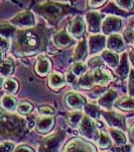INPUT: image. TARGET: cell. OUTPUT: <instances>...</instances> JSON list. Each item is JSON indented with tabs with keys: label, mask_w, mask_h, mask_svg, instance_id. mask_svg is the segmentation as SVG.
Here are the masks:
<instances>
[{
	"label": "cell",
	"mask_w": 134,
	"mask_h": 152,
	"mask_svg": "<svg viewBox=\"0 0 134 152\" xmlns=\"http://www.w3.org/2000/svg\"><path fill=\"white\" fill-rule=\"evenodd\" d=\"M107 48L115 53L122 52L124 49L123 38L118 34H111L107 39Z\"/></svg>",
	"instance_id": "cell-17"
},
{
	"label": "cell",
	"mask_w": 134,
	"mask_h": 152,
	"mask_svg": "<svg viewBox=\"0 0 134 152\" xmlns=\"http://www.w3.org/2000/svg\"><path fill=\"white\" fill-rule=\"evenodd\" d=\"M95 120L89 116H84L81 124L79 126V131L82 136L87 138L88 140H97L99 136V132L97 130V125L95 124Z\"/></svg>",
	"instance_id": "cell-4"
},
{
	"label": "cell",
	"mask_w": 134,
	"mask_h": 152,
	"mask_svg": "<svg viewBox=\"0 0 134 152\" xmlns=\"http://www.w3.org/2000/svg\"><path fill=\"white\" fill-rule=\"evenodd\" d=\"M66 79H67L68 83H70L71 85H74V84H76V82H77V76L75 75L72 71H70L67 74V76H66Z\"/></svg>",
	"instance_id": "cell-42"
},
{
	"label": "cell",
	"mask_w": 134,
	"mask_h": 152,
	"mask_svg": "<svg viewBox=\"0 0 134 152\" xmlns=\"http://www.w3.org/2000/svg\"><path fill=\"white\" fill-rule=\"evenodd\" d=\"M35 123H36V122L33 121V119L31 120V117L27 119V126H28V128H31V127L35 126Z\"/></svg>",
	"instance_id": "cell-46"
},
{
	"label": "cell",
	"mask_w": 134,
	"mask_h": 152,
	"mask_svg": "<svg viewBox=\"0 0 134 152\" xmlns=\"http://www.w3.org/2000/svg\"><path fill=\"white\" fill-rule=\"evenodd\" d=\"M124 37H125L126 41L130 42V43H133L134 41V31L132 29H127V31L124 33Z\"/></svg>",
	"instance_id": "cell-43"
},
{
	"label": "cell",
	"mask_w": 134,
	"mask_h": 152,
	"mask_svg": "<svg viewBox=\"0 0 134 152\" xmlns=\"http://www.w3.org/2000/svg\"><path fill=\"white\" fill-rule=\"evenodd\" d=\"M55 126V117L52 115H43L36 120L35 129L38 133L45 134L50 131Z\"/></svg>",
	"instance_id": "cell-9"
},
{
	"label": "cell",
	"mask_w": 134,
	"mask_h": 152,
	"mask_svg": "<svg viewBox=\"0 0 134 152\" xmlns=\"http://www.w3.org/2000/svg\"><path fill=\"white\" fill-rule=\"evenodd\" d=\"M32 110H33L32 104H29L27 102H21V104H19V105L17 107V111L19 114H21V115H28Z\"/></svg>",
	"instance_id": "cell-36"
},
{
	"label": "cell",
	"mask_w": 134,
	"mask_h": 152,
	"mask_svg": "<svg viewBox=\"0 0 134 152\" xmlns=\"http://www.w3.org/2000/svg\"><path fill=\"white\" fill-rule=\"evenodd\" d=\"M53 43L57 47L61 48V49H65L68 48L74 43V39L71 37L69 34H68L67 31L63 29V31H58V34H55L53 38Z\"/></svg>",
	"instance_id": "cell-16"
},
{
	"label": "cell",
	"mask_w": 134,
	"mask_h": 152,
	"mask_svg": "<svg viewBox=\"0 0 134 152\" xmlns=\"http://www.w3.org/2000/svg\"><path fill=\"white\" fill-rule=\"evenodd\" d=\"M84 109H85V112H86V114L90 118H92V119L95 120V121L99 120L101 113H100V109H99L98 107H97V105H95L93 104H85Z\"/></svg>",
	"instance_id": "cell-31"
},
{
	"label": "cell",
	"mask_w": 134,
	"mask_h": 152,
	"mask_svg": "<svg viewBox=\"0 0 134 152\" xmlns=\"http://www.w3.org/2000/svg\"><path fill=\"white\" fill-rule=\"evenodd\" d=\"M66 7L55 2H48L38 7V12L43 14L50 23H55L66 13Z\"/></svg>",
	"instance_id": "cell-3"
},
{
	"label": "cell",
	"mask_w": 134,
	"mask_h": 152,
	"mask_svg": "<svg viewBox=\"0 0 134 152\" xmlns=\"http://www.w3.org/2000/svg\"><path fill=\"white\" fill-rule=\"evenodd\" d=\"M107 0H88V6L91 8H98L105 4Z\"/></svg>",
	"instance_id": "cell-41"
},
{
	"label": "cell",
	"mask_w": 134,
	"mask_h": 152,
	"mask_svg": "<svg viewBox=\"0 0 134 152\" xmlns=\"http://www.w3.org/2000/svg\"><path fill=\"white\" fill-rule=\"evenodd\" d=\"M92 73H93V77H94V80L96 84L107 85L114 80L113 75H112L108 70L104 69V68H102V67L95 68Z\"/></svg>",
	"instance_id": "cell-14"
},
{
	"label": "cell",
	"mask_w": 134,
	"mask_h": 152,
	"mask_svg": "<svg viewBox=\"0 0 134 152\" xmlns=\"http://www.w3.org/2000/svg\"><path fill=\"white\" fill-rule=\"evenodd\" d=\"M67 79L58 72H53L50 76H48V85L55 91L62 89L65 86Z\"/></svg>",
	"instance_id": "cell-18"
},
{
	"label": "cell",
	"mask_w": 134,
	"mask_h": 152,
	"mask_svg": "<svg viewBox=\"0 0 134 152\" xmlns=\"http://www.w3.org/2000/svg\"><path fill=\"white\" fill-rule=\"evenodd\" d=\"M115 107L122 111H134V97L129 95L128 97L116 100Z\"/></svg>",
	"instance_id": "cell-25"
},
{
	"label": "cell",
	"mask_w": 134,
	"mask_h": 152,
	"mask_svg": "<svg viewBox=\"0 0 134 152\" xmlns=\"http://www.w3.org/2000/svg\"><path fill=\"white\" fill-rule=\"evenodd\" d=\"M117 97H118L117 91L113 89L108 90L105 94H103L98 99V104L102 107H105V109H111L113 104L116 102Z\"/></svg>",
	"instance_id": "cell-19"
},
{
	"label": "cell",
	"mask_w": 134,
	"mask_h": 152,
	"mask_svg": "<svg viewBox=\"0 0 134 152\" xmlns=\"http://www.w3.org/2000/svg\"><path fill=\"white\" fill-rule=\"evenodd\" d=\"M52 67L53 64H52V61L50 60V58L41 56L36 61L35 70L36 74L43 77V76H47L50 74V72L52 71Z\"/></svg>",
	"instance_id": "cell-15"
},
{
	"label": "cell",
	"mask_w": 134,
	"mask_h": 152,
	"mask_svg": "<svg viewBox=\"0 0 134 152\" xmlns=\"http://www.w3.org/2000/svg\"><path fill=\"white\" fill-rule=\"evenodd\" d=\"M65 139V132L60 131L57 134L48 136L41 142L40 145V151H57L62 145Z\"/></svg>",
	"instance_id": "cell-5"
},
{
	"label": "cell",
	"mask_w": 134,
	"mask_h": 152,
	"mask_svg": "<svg viewBox=\"0 0 134 152\" xmlns=\"http://www.w3.org/2000/svg\"><path fill=\"white\" fill-rule=\"evenodd\" d=\"M45 50V39L40 29L24 28L13 36V51L19 55L29 56Z\"/></svg>",
	"instance_id": "cell-1"
},
{
	"label": "cell",
	"mask_w": 134,
	"mask_h": 152,
	"mask_svg": "<svg viewBox=\"0 0 134 152\" xmlns=\"http://www.w3.org/2000/svg\"><path fill=\"white\" fill-rule=\"evenodd\" d=\"M11 23L20 28H35L36 20L32 12L25 11L16 15L14 18H12Z\"/></svg>",
	"instance_id": "cell-6"
},
{
	"label": "cell",
	"mask_w": 134,
	"mask_h": 152,
	"mask_svg": "<svg viewBox=\"0 0 134 152\" xmlns=\"http://www.w3.org/2000/svg\"><path fill=\"white\" fill-rule=\"evenodd\" d=\"M1 105L7 112H13L16 110V99L11 95H4L1 100Z\"/></svg>",
	"instance_id": "cell-29"
},
{
	"label": "cell",
	"mask_w": 134,
	"mask_h": 152,
	"mask_svg": "<svg viewBox=\"0 0 134 152\" xmlns=\"http://www.w3.org/2000/svg\"><path fill=\"white\" fill-rule=\"evenodd\" d=\"M86 23L88 26V31L90 33H99L102 29V18L100 13L97 11H91L86 14Z\"/></svg>",
	"instance_id": "cell-13"
},
{
	"label": "cell",
	"mask_w": 134,
	"mask_h": 152,
	"mask_svg": "<svg viewBox=\"0 0 134 152\" xmlns=\"http://www.w3.org/2000/svg\"><path fill=\"white\" fill-rule=\"evenodd\" d=\"M132 44H133V46H134V41H133V43H132Z\"/></svg>",
	"instance_id": "cell-48"
},
{
	"label": "cell",
	"mask_w": 134,
	"mask_h": 152,
	"mask_svg": "<svg viewBox=\"0 0 134 152\" xmlns=\"http://www.w3.org/2000/svg\"><path fill=\"white\" fill-rule=\"evenodd\" d=\"M101 58L104 62L106 63L108 66H110L112 68H115L118 66L119 64V57L118 55L113 52L111 50H106V51H103L101 54Z\"/></svg>",
	"instance_id": "cell-21"
},
{
	"label": "cell",
	"mask_w": 134,
	"mask_h": 152,
	"mask_svg": "<svg viewBox=\"0 0 134 152\" xmlns=\"http://www.w3.org/2000/svg\"><path fill=\"white\" fill-rule=\"evenodd\" d=\"M14 70V64L13 61L11 59H6V60H2L1 66H0V73H1V77H8L13 73Z\"/></svg>",
	"instance_id": "cell-28"
},
{
	"label": "cell",
	"mask_w": 134,
	"mask_h": 152,
	"mask_svg": "<svg viewBox=\"0 0 134 152\" xmlns=\"http://www.w3.org/2000/svg\"><path fill=\"white\" fill-rule=\"evenodd\" d=\"M129 138H130V140L134 143V125L130 128L129 130Z\"/></svg>",
	"instance_id": "cell-45"
},
{
	"label": "cell",
	"mask_w": 134,
	"mask_h": 152,
	"mask_svg": "<svg viewBox=\"0 0 134 152\" xmlns=\"http://www.w3.org/2000/svg\"><path fill=\"white\" fill-rule=\"evenodd\" d=\"M122 28V19L116 16H108L102 23V31L104 35H111L119 31Z\"/></svg>",
	"instance_id": "cell-7"
},
{
	"label": "cell",
	"mask_w": 134,
	"mask_h": 152,
	"mask_svg": "<svg viewBox=\"0 0 134 152\" xmlns=\"http://www.w3.org/2000/svg\"><path fill=\"white\" fill-rule=\"evenodd\" d=\"M64 151H96V149L84 139L75 138L66 145Z\"/></svg>",
	"instance_id": "cell-8"
},
{
	"label": "cell",
	"mask_w": 134,
	"mask_h": 152,
	"mask_svg": "<svg viewBox=\"0 0 134 152\" xmlns=\"http://www.w3.org/2000/svg\"><path fill=\"white\" fill-rule=\"evenodd\" d=\"M0 150L6 151V152L15 151V146H14V144L10 141H4L0 144Z\"/></svg>",
	"instance_id": "cell-38"
},
{
	"label": "cell",
	"mask_w": 134,
	"mask_h": 152,
	"mask_svg": "<svg viewBox=\"0 0 134 152\" xmlns=\"http://www.w3.org/2000/svg\"><path fill=\"white\" fill-rule=\"evenodd\" d=\"M129 72H130V68H129L127 54H123L122 58H121L120 62H119V64H118V67L116 68V74L120 78L124 79V78L127 77Z\"/></svg>",
	"instance_id": "cell-22"
},
{
	"label": "cell",
	"mask_w": 134,
	"mask_h": 152,
	"mask_svg": "<svg viewBox=\"0 0 134 152\" xmlns=\"http://www.w3.org/2000/svg\"><path fill=\"white\" fill-rule=\"evenodd\" d=\"M65 102L69 109L71 110H81L83 107L86 104V100L81 94H76V92H69L65 96Z\"/></svg>",
	"instance_id": "cell-11"
},
{
	"label": "cell",
	"mask_w": 134,
	"mask_h": 152,
	"mask_svg": "<svg viewBox=\"0 0 134 152\" xmlns=\"http://www.w3.org/2000/svg\"><path fill=\"white\" fill-rule=\"evenodd\" d=\"M97 144H98V147L101 149H107L109 148L111 145V140L109 138V136L107 135L105 132H99V136L97 138Z\"/></svg>",
	"instance_id": "cell-32"
},
{
	"label": "cell",
	"mask_w": 134,
	"mask_h": 152,
	"mask_svg": "<svg viewBox=\"0 0 134 152\" xmlns=\"http://www.w3.org/2000/svg\"><path fill=\"white\" fill-rule=\"evenodd\" d=\"M0 47H1V53H2V58L4 57V53L8 50L9 48V39L3 38L1 37V40H0Z\"/></svg>",
	"instance_id": "cell-40"
},
{
	"label": "cell",
	"mask_w": 134,
	"mask_h": 152,
	"mask_svg": "<svg viewBox=\"0 0 134 152\" xmlns=\"http://www.w3.org/2000/svg\"><path fill=\"white\" fill-rule=\"evenodd\" d=\"M105 46H107V39L105 36L95 35L89 38L88 47H89L90 54H96L100 51H103Z\"/></svg>",
	"instance_id": "cell-12"
},
{
	"label": "cell",
	"mask_w": 134,
	"mask_h": 152,
	"mask_svg": "<svg viewBox=\"0 0 134 152\" xmlns=\"http://www.w3.org/2000/svg\"><path fill=\"white\" fill-rule=\"evenodd\" d=\"M83 118H84V115L82 114V112L76 110V111L68 114L67 122H68V124H69L71 127H73V128H76V127L80 126Z\"/></svg>",
	"instance_id": "cell-26"
},
{
	"label": "cell",
	"mask_w": 134,
	"mask_h": 152,
	"mask_svg": "<svg viewBox=\"0 0 134 152\" xmlns=\"http://www.w3.org/2000/svg\"><path fill=\"white\" fill-rule=\"evenodd\" d=\"M122 130L120 129H116V128H111L110 131H109V134H110L111 139L113 140V142L115 143V145L117 146H123L126 144V137L122 132Z\"/></svg>",
	"instance_id": "cell-23"
},
{
	"label": "cell",
	"mask_w": 134,
	"mask_h": 152,
	"mask_svg": "<svg viewBox=\"0 0 134 152\" xmlns=\"http://www.w3.org/2000/svg\"><path fill=\"white\" fill-rule=\"evenodd\" d=\"M88 50H89V47L87 45V42L85 40H82L78 44L76 50H75L74 53V60L75 61H83L85 58H86L87 54H88Z\"/></svg>",
	"instance_id": "cell-24"
},
{
	"label": "cell",
	"mask_w": 134,
	"mask_h": 152,
	"mask_svg": "<svg viewBox=\"0 0 134 152\" xmlns=\"http://www.w3.org/2000/svg\"><path fill=\"white\" fill-rule=\"evenodd\" d=\"M1 31H0V34H1V37H3V38H7L9 39L10 37L14 36V34H15V29H14L12 26H10L9 24H4L2 23L1 24Z\"/></svg>",
	"instance_id": "cell-35"
},
{
	"label": "cell",
	"mask_w": 134,
	"mask_h": 152,
	"mask_svg": "<svg viewBox=\"0 0 134 152\" xmlns=\"http://www.w3.org/2000/svg\"><path fill=\"white\" fill-rule=\"evenodd\" d=\"M129 60H130V63L132 65V67L134 68V52H131L129 54Z\"/></svg>",
	"instance_id": "cell-47"
},
{
	"label": "cell",
	"mask_w": 134,
	"mask_h": 152,
	"mask_svg": "<svg viewBox=\"0 0 134 152\" xmlns=\"http://www.w3.org/2000/svg\"><path fill=\"white\" fill-rule=\"evenodd\" d=\"M69 31L71 35L77 39H81L85 34V23L81 18H77L70 24Z\"/></svg>",
	"instance_id": "cell-20"
},
{
	"label": "cell",
	"mask_w": 134,
	"mask_h": 152,
	"mask_svg": "<svg viewBox=\"0 0 134 152\" xmlns=\"http://www.w3.org/2000/svg\"><path fill=\"white\" fill-rule=\"evenodd\" d=\"M3 88L8 92V94H16L19 88V84L17 80L11 79V78H7V79L3 83Z\"/></svg>",
	"instance_id": "cell-30"
},
{
	"label": "cell",
	"mask_w": 134,
	"mask_h": 152,
	"mask_svg": "<svg viewBox=\"0 0 134 152\" xmlns=\"http://www.w3.org/2000/svg\"><path fill=\"white\" fill-rule=\"evenodd\" d=\"M38 112L41 115H52L53 116V115H55V110L53 107H50V105H43V107H40Z\"/></svg>",
	"instance_id": "cell-39"
},
{
	"label": "cell",
	"mask_w": 134,
	"mask_h": 152,
	"mask_svg": "<svg viewBox=\"0 0 134 152\" xmlns=\"http://www.w3.org/2000/svg\"><path fill=\"white\" fill-rule=\"evenodd\" d=\"M94 77H93V73H85L84 75L81 76L78 81L79 87L83 88V89H91L94 86Z\"/></svg>",
	"instance_id": "cell-27"
},
{
	"label": "cell",
	"mask_w": 134,
	"mask_h": 152,
	"mask_svg": "<svg viewBox=\"0 0 134 152\" xmlns=\"http://www.w3.org/2000/svg\"><path fill=\"white\" fill-rule=\"evenodd\" d=\"M15 151H17V152H21V151H29V152H31V151H33V149L30 148V147L27 146V145H20V146L16 147Z\"/></svg>",
	"instance_id": "cell-44"
},
{
	"label": "cell",
	"mask_w": 134,
	"mask_h": 152,
	"mask_svg": "<svg viewBox=\"0 0 134 152\" xmlns=\"http://www.w3.org/2000/svg\"><path fill=\"white\" fill-rule=\"evenodd\" d=\"M117 5L125 11H131L134 8L133 0H116Z\"/></svg>",
	"instance_id": "cell-34"
},
{
	"label": "cell",
	"mask_w": 134,
	"mask_h": 152,
	"mask_svg": "<svg viewBox=\"0 0 134 152\" xmlns=\"http://www.w3.org/2000/svg\"><path fill=\"white\" fill-rule=\"evenodd\" d=\"M128 92L130 96L134 97V70L130 69L129 72V80H128Z\"/></svg>",
	"instance_id": "cell-37"
},
{
	"label": "cell",
	"mask_w": 134,
	"mask_h": 152,
	"mask_svg": "<svg viewBox=\"0 0 134 152\" xmlns=\"http://www.w3.org/2000/svg\"><path fill=\"white\" fill-rule=\"evenodd\" d=\"M86 70H87L86 65H85L82 61H76V63L72 66V69H71V71H72L77 77H81V76L84 75L85 73H86Z\"/></svg>",
	"instance_id": "cell-33"
},
{
	"label": "cell",
	"mask_w": 134,
	"mask_h": 152,
	"mask_svg": "<svg viewBox=\"0 0 134 152\" xmlns=\"http://www.w3.org/2000/svg\"><path fill=\"white\" fill-rule=\"evenodd\" d=\"M27 121L15 116H4L1 117V130L3 134L12 137H20L25 133L27 128Z\"/></svg>",
	"instance_id": "cell-2"
},
{
	"label": "cell",
	"mask_w": 134,
	"mask_h": 152,
	"mask_svg": "<svg viewBox=\"0 0 134 152\" xmlns=\"http://www.w3.org/2000/svg\"><path fill=\"white\" fill-rule=\"evenodd\" d=\"M103 118L107 122V125L112 128L120 129L122 131L125 129V123L122 115L117 114L115 112H106L103 114Z\"/></svg>",
	"instance_id": "cell-10"
}]
</instances>
